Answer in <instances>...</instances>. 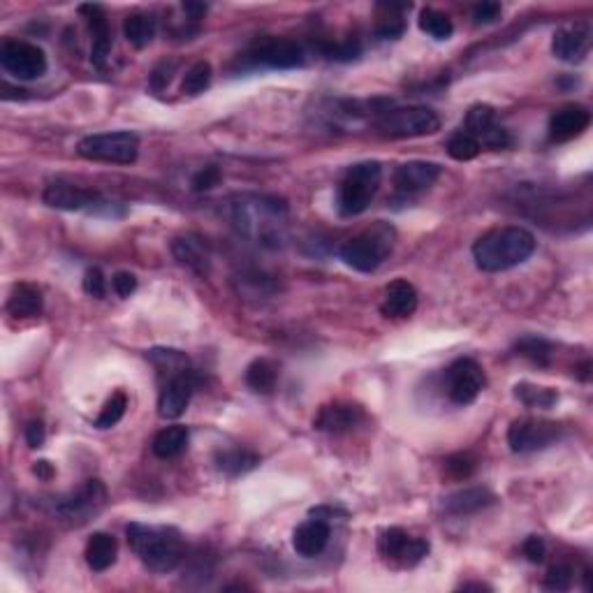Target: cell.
I'll use <instances>...</instances> for the list:
<instances>
[{
    "label": "cell",
    "instance_id": "22",
    "mask_svg": "<svg viewBox=\"0 0 593 593\" xmlns=\"http://www.w3.org/2000/svg\"><path fill=\"white\" fill-rule=\"evenodd\" d=\"M497 503V494L487 487H466L443 501V510L452 517H468Z\"/></svg>",
    "mask_w": 593,
    "mask_h": 593
},
{
    "label": "cell",
    "instance_id": "49",
    "mask_svg": "<svg viewBox=\"0 0 593 593\" xmlns=\"http://www.w3.org/2000/svg\"><path fill=\"white\" fill-rule=\"evenodd\" d=\"M33 471H35V476L42 477V480H52V477H54V466L49 464V461H45V459L37 461Z\"/></svg>",
    "mask_w": 593,
    "mask_h": 593
},
{
    "label": "cell",
    "instance_id": "37",
    "mask_svg": "<svg viewBox=\"0 0 593 593\" xmlns=\"http://www.w3.org/2000/svg\"><path fill=\"white\" fill-rule=\"evenodd\" d=\"M447 154H450V158L459 160V163H466V160H473L477 158V154H480V142H477L473 135H468L466 130H461V133L452 135L450 139H447Z\"/></svg>",
    "mask_w": 593,
    "mask_h": 593
},
{
    "label": "cell",
    "instance_id": "13",
    "mask_svg": "<svg viewBox=\"0 0 593 593\" xmlns=\"http://www.w3.org/2000/svg\"><path fill=\"white\" fill-rule=\"evenodd\" d=\"M248 56L257 63V65L278 67V70H290V67H299L304 63L302 46L296 42L286 40V37H260L253 42L251 54Z\"/></svg>",
    "mask_w": 593,
    "mask_h": 593
},
{
    "label": "cell",
    "instance_id": "46",
    "mask_svg": "<svg viewBox=\"0 0 593 593\" xmlns=\"http://www.w3.org/2000/svg\"><path fill=\"white\" fill-rule=\"evenodd\" d=\"M524 557L528 558L531 563H542L545 557H548V545L542 540L540 536H531L524 540Z\"/></svg>",
    "mask_w": 593,
    "mask_h": 593
},
{
    "label": "cell",
    "instance_id": "36",
    "mask_svg": "<svg viewBox=\"0 0 593 593\" xmlns=\"http://www.w3.org/2000/svg\"><path fill=\"white\" fill-rule=\"evenodd\" d=\"M517 355L531 359L533 364H540V367H548L549 357H552V346H549L545 338L540 337H524L517 341L515 346Z\"/></svg>",
    "mask_w": 593,
    "mask_h": 593
},
{
    "label": "cell",
    "instance_id": "41",
    "mask_svg": "<svg viewBox=\"0 0 593 593\" xmlns=\"http://www.w3.org/2000/svg\"><path fill=\"white\" fill-rule=\"evenodd\" d=\"M380 7H385L389 15L383 16L378 26H376V33H378V37H383V40H397V37L404 35V31H406L404 19H401V16H394L392 10H389V5H380Z\"/></svg>",
    "mask_w": 593,
    "mask_h": 593
},
{
    "label": "cell",
    "instance_id": "30",
    "mask_svg": "<svg viewBox=\"0 0 593 593\" xmlns=\"http://www.w3.org/2000/svg\"><path fill=\"white\" fill-rule=\"evenodd\" d=\"M123 35H126V40L133 46L144 49V46L151 45L156 37V19L151 15H139V12H135V15L126 16V21H123Z\"/></svg>",
    "mask_w": 593,
    "mask_h": 593
},
{
    "label": "cell",
    "instance_id": "26",
    "mask_svg": "<svg viewBox=\"0 0 593 593\" xmlns=\"http://www.w3.org/2000/svg\"><path fill=\"white\" fill-rule=\"evenodd\" d=\"M45 307L40 287L31 286V283H19L12 290L10 299H7V313L15 317H37Z\"/></svg>",
    "mask_w": 593,
    "mask_h": 593
},
{
    "label": "cell",
    "instance_id": "11",
    "mask_svg": "<svg viewBox=\"0 0 593 593\" xmlns=\"http://www.w3.org/2000/svg\"><path fill=\"white\" fill-rule=\"evenodd\" d=\"M378 552L380 557L397 561L401 568H413L429 554V542L422 538H410L404 528L392 527L380 533Z\"/></svg>",
    "mask_w": 593,
    "mask_h": 593
},
{
    "label": "cell",
    "instance_id": "3",
    "mask_svg": "<svg viewBox=\"0 0 593 593\" xmlns=\"http://www.w3.org/2000/svg\"><path fill=\"white\" fill-rule=\"evenodd\" d=\"M394 239H397V232H394L392 226L378 220L374 227L364 230L362 235L353 236L350 241H346L341 248V260L355 271H362V274H371V271L378 269L387 256L394 248Z\"/></svg>",
    "mask_w": 593,
    "mask_h": 593
},
{
    "label": "cell",
    "instance_id": "9",
    "mask_svg": "<svg viewBox=\"0 0 593 593\" xmlns=\"http://www.w3.org/2000/svg\"><path fill=\"white\" fill-rule=\"evenodd\" d=\"M485 387V371L471 357H461L445 368V389L452 404L468 406L480 397Z\"/></svg>",
    "mask_w": 593,
    "mask_h": 593
},
{
    "label": "cell",
    "instance_id": "50",
    "mask_svg": "<svg viewBox=\"0 0 593 593\" xmlns=\"http://www.w3.org/2000/svg\"><path fill=\"white\" fill-rule=\"evenodd\" d=\"M184 12H188V15L193 16V19H200V16H205L206 5H202V3H186Z\"/></svg>",
    "mask_w": 593,
    "mask_h": 593
},
{
    "label": "cell",
    "instance_id": "33",
    "mask_svg": "<svg viewBox=\"0 0 593 593\" xmlns=\"http://www.w3.org/2000/svg\"><path fill=\"white\" fill-rule=\"evenodd\" d=\"M146 357L154 362V367L158 368L160 374H167L169 378H175L176 374H181V371L188 368V357H186V353H181V350L154 348L148 350Z\"/></svg>",
    "mask_w": 593,
    "mask_h": 593
},
{
    "label": "cell",
    "instance_id": "12",
    "mask_svg": "<svg viewBox=\"0 0 593 593\" xmlns=\"http://www.w3.org/2000/svg\"><path fill=\"white\" fill-rule=\"evenodd\" d=\"M42 200L45 205L63 211H95L109 206V202H105L95 190H86L82 186L65 184V181H54L46 186Z\"/></svg>",
    "mask_w": 593,
    "mask_h": 593
},
{
    "label": "cell",
    "instance_id": "48",
    "mask_svg": "<svg viewBox=\"0 0 593 593\" xmlns=\"http://www.w3.org/2000/svg\"><path fill=\"white\" fill-rule=\"evenodd\" d=\"M26 443L28 447H42V443H45V425H42L40 419H33L31 425L26 427Z\"/></svg>",
    "mask_w": 593,
    "mask_h": 593
},
{
    "label": "cell",
    "instance_id": "28",
    "mask_svg": "<svg viewBox=\"0 0 593 593\" xmlns=\"http://www.w3.org/2000/svg\"><path fill=\"white\" fill-rule=\"evenodd\" d=\"M188 440H190V434L186 427L181 425L167 427V429L156 434L151 450H154V455L160 457V459H175V457H179L181 452L188 447Z\"/></svg>",
    "mask_w": 593,
    "mask_h": 593
},
{
    "label": "cell",
    "instance_id": "8",
    "mask_svg": "<svg viewBox=\"0 0 593 593\" xmlns=\"http://www.w3.org/2000/svg\"><path fill=\"white\" fill-rule=\"evenodd\" d=\"M0 65L7 75L24 82L45 77L46 72V54L42 46L24 40H7L0 46Z\"/></svg>",
    "mask_w": 593,
    "mask_h": 593
},
{
    "label": "cell",
    "instance_id": "31",
    "mask_svg": "<svg viewBox=\"0 0 593 593\" xmlns=\"http://www.w3.org/2000/svg\"><path fill=\"white\" fill-rule=\"evenodd\" d=\"M419 31L427 33L429 37H434V40H450L452 33H455V24H452V19L445 12H438L434 10V7H427V10L419 12Z\"/></svg>",
    "mask_w": 593,
    "mask_h": 593
},
{
    "label": "cell",
    "instance_id": "34",
    "mask_svg": "<svg viewBox=\"0 0 593 593\" xmlns=\"http://www.w3.org/2000/svg\"><path fill=\"white\" fill-rule=\"evenodd\" d=\"M211 77H214L211 63L197 61L195 65L188 67V72H186L184 84H181V91H184L186 95H200V93H205L206 88H209Z\"/></svg>",
    "mask_w": 593,
    "mask_h": 593
},
{
    "label": "cell",
    "instance_id": "39",
    "mask_svg": "<svg viewBox=\"0 0 593 593\" xmlns=\"http://www.w3.org/2000/svg\"><path fill=\"white\" fill-rule=\"evenodd\" d=\"M570 584H573V570L566 563H557L545 575V588H549V591H568Z\"/></svg>",
    "mask_w": 593,
    "mask_h": 593
},
{
    "label": "cell",
    "instance_id": "42",
    "mask_svg": "<svg viewBox=\"0 0 593 593\" xmlns=\"http://www.w3.org/2000/svg\"><path fill=\"white\" fill-rule=\"evenodd\" d=\"M220 179H223V175H220V169L216 167V165H209V167L200 169L197 175L193 176V181H190V186H193L195 193H206V190L216 188V186L220 184Z\"/></svg>",
    "mask_w": 593,
    "mask_h": 593
},
{
    "label": "cell",
    "instance_id": "38",
    "mask_svg": "<svg viewBox=\"0 0 593 593\" xmlns=\"http://www.w3.org/2000/svg\"><path fill=\"white\" fill-rule=\"evenodd\" d=\"M477 471V459L471 452H457L445 459V473L452 480H468Z\"/></svg>",
    "mask_w": 593,
    "mask_h": 593
},
{
    "label": "cell",
    "instance_id": "23",
    "mask_svg": "<svg viewBox=\"0 0 593 593\" xmlns=\"http://www.w3.org/2000/svg\"><path fill=\"white\" fill-rule=\"evenodd\" d=\"M417 308V290L413 287V283L397 278L385 287V299L380 311L387 317H410Z\"/></svg>",
    "mask_w": 593,
    "mask_h": 593
},
{
    "label": "cell",
    "instance_id": "17",
    "mask_svg": "<svg viewBox=\"0 0 593 593\" xmlns=\"http://www.w3.org/2000/svg\"><path fill=\"white\" fill-rule=\"evenodd\" d=\"M591 126V112L582 105H566L557 109L549 118V139L552 142H570L584 135Z\"/></svg>",
    "mask_w": 593,
    "mask_h": 593
},
{
    "label": "cell",
    "instance_id": "7",
    "mask_svg": "<svg viewBox=\"0 0 593 593\" xmlns=\"http://www.w3.org/2000/svg\"><path fill=\"white\" fill-rule=\"evenodd\" d=\"M563 427L549 419L522 417L515 419L508 429V445L517 455H528V452L545 450L557 440H561Z\"/></svg>",
    "mask_w": 593,
    "mask_h": 593
},
{
    "label": "cell",
    "instance_id": "25",
    "mask_svg": "<svg viewBox=\"0 0 593 593\" xmlns=\"http://www.w3.org/2000/svg\"><path fill=\"white\" fill-rule=\"evenodd\" d=\"M118 542L109 533H93L86 542V563L91 570L103 573L116 563Z\"/></svg>",
    "mask_w": 593,
    "mask_h": 593
},
{
    "label": "cell",
    "instance_id": "19",
    "mask_svg": "<svg viewBox=\"0 0 593 593\" xmlns=\"http://www.w3.org/2000/svg\"><path fill=\"white\" fill-rule=\"evenodd\" d=\"M588 46H591V28H588V24H575V26H566L554 33L552 54L558 61H584V56L588 54Z\"/></svg>",
    "mask_w": 593,
    "mask_h": 593
},
{
    "label": "cell",
    "instance_id": "27",
    "mask_svg": "<svg viewBox=\"0 0 593 593\" xmlns=\"http://www.w3.org/2000/svg\"><path fill=\"white\" fill-rule=\"evenodd\" d=\"M260 464V455L248 447H230L216 455V468L227 477H239Z\"/></svg>",
    "mask_w": 593,
    "mask_h": 593
},
{
    "label": "cell",
    "instance_id": "44",
    "mask_svg": "<svg viewBox=\"0 0 593 593\" xmlns=\"http://www.w3.org/2000/svg\"><path fill=\"white\" fill-rule=\"evenodd\" d=\"M84 292L88 296H95V299H103L105 292H107V281H105V274L97 266L86 271V276H84Z\"/></svg>",
    "mask_w": 593,
    "mask_h": 593
},
{
    "label": "cell",
    "instance_id": "20",
    "mask_svg": "<svg viewBox=\"0 0 593 593\" xmlns=\"http://www.w3.org/2000/svg\"><path fill=\"white\" fill-rule=\"evenodd\" d=\"M364 419V413L355 404H329L320 408V413L313 419V427L325 434H346L355 429Z\"/></svg>",
    "mask_w": 593,
    "mask_h": 593
},
{
    "label": "cell",
    "instance_id": "24",
    "mask_svg": "<svg viewBox=\"0 0 593 593\" xmlns=\"http://www.w3.org/2000/svg\"><path fill=\"white\" fill-rule=\"evenodd\" d=\"M172 253H175V257L179 260V265L188 266V269L195 271V274H200V276H206V274H209L211 256L209 251H206L205 241L197 239V236L186 235V236H179V239H175V244H172Z\"/></svg>",
    "mask_w": 593,
    "mask_h": 593
},
{
    "label": "cell",
    "instance_id": "15",
    "mask_svg": "<svg viewBox=\"0 0 593 593\" xmlns=\"http://www.w3.org/2000/svg\"><path fill=\"white\" fill-rule=\"evenodd\" d=\"M466 133L480 142L487 148H508L510 146V133L497 121V109L489 105H476L466 114Z\"/></svg>",
    "mask_w": 593,
    "mask_h": 593
},
{
    "label": "cell",
    "instance_id": "51",
    "mask_svg": "<svg viewBox=\"0 0 593 593\" xmlns=\"http://www.w3.org/2000/svg\"><path fill=\"white\" fill-rule=\"evenodd\" d=\"M461 588H489L487 584H464Z\"/></svg>",
    "mask_w": 593,
    "mask_h": 593
},
{
    "label": "cell",
    "instance_id": "32",
    "mask_svg": "<svg viewBox=\"0 0 593 593\" xmlns=\"http://www.w3.org/2000/svg\"><path fill=\"white\" fill-rule=\"evenodd\" d=\"M515 397L522 401L524 406H528V408H542V410L552 408V406L558 401L557 389L540 387V385H531V383L517 385Z\"/></svg>",
    "mask_w": 593,
    "mask_h": 593
},
{
    "label": "cell",
    "instance_id": "14",
    "mask_svg": "<svg viewBox=\"0 0 593 593\" xmlns=\"http://www.w3.org/2000/svg\"><path fill=\"white\" fill-rule=\"evenodd\" d=\"M200 387V374L195 368H186L175 378H169L167 385L160 392L158 399V415L165 419H176L186 413L195 389Z\"/></svg>",
    "mask_w": 593,
    "mask_h": 593
},
{
    "label": "cell",
    "instance_id": "18",
    "mask_svg": "<svg viewBox=\"0 0 593 593\" xmlns=\"http://www.w3.org/2000/svg\"><path fill=\"white\" fill-rule=\"evenodd\" d=\"M440 165L429 163V160H410L397 167L394 172V188L404 195L419 193L427 190L438 181Z\"/></svg>",
    "mask_w": 593,
    "mask_h": 593
},
{
    "label": "cell",
    "instance_id": "1",
    "mask_svg": "<svg viewBox=\"0 0 593 593\" xmlns=\"http://www.w3.org/2000/svg\"><path fill=\"white\" fill-rule=\"evenodd\" d=\"M536 253V236L519 226L494 227L473 244V260L482 271H508Z\"/></svg>",
    "mask_w": 593,
    "mask_h": 593
},
{
    "label": "cell",
    "instance_id": "43",
    "mask_svg": "<svg viewBox=\"0 0 593 593\" xmlns=\"http://www.w3.org/2000/svg\"><path fill=\"white\" fill-rule=\"evenodd\" d=\"M175 70H176L175 61H160L158 65L154 67V72H151V77H148L151 88H154L156 93L165 91V88L169 86V82H172V75H175Z\"/></svg>",
    "mask_w": 593,
    "mask_h": 593
},
{
    "label": "cell",
    "instance_id": "47",
    "mask_svg": "<svg viewBox=\"0 0 593 593\" xmlns=\"http://www.w3.org/2000/svg\"><path fill=\"white\" fill-rule=\"evenodd\" d=\"M112 287L118 296H130L137 290V276L130 271H118L112 278Z\"/></svg>",
    "mask_w": 593,
    "mask_h": 593
},
{
    "label": "cell",
    "instance_id": "10",
    "mask_svg": "<svg viewBox=\"0 0 593 593\" xmlns=\"http://www.w3.org/2000/svg\"><path fill=\"white\" fill-rule=\"evenodd\" d=\"M105 503H107V489L103 482L86 480L77 491H72L70 497L56 503V512L63 522L84 524L103 510Z\"/></svg>",
    "mask_w": 593,
    "mask_h": 593
},
{
    "label": "cell",
    "instance_id": "40",
    "mask_svg": "<svg viewBox=\"0 0 593 593\" xmlns=\"http://www.w3.org/2000/svg\"><path fill=\"white\" fill-rule=\"evenodd\" d=\"M359 54H362V45H359L357 40H346V42H338V45L325 46V56L332 58V61L348 63V61H355V58H359Z\"/></svg>",
    "mask_w": 593,
    "mask_h": 593
},
{
    "label": "cell",
    "instance_id": "21",
    "mask_svg": "<svg viewBox=\"0 0 593 593\" xmlns=\"http://www.w3.org/2000/svg\"><path fill=\"white\" fill-rule=\"evenodd\" d=\"M329 533L332 531H329V524L325 519L311 517L308 522L299 524L295 528V533H292V548L304 558L320 557L325 552V548H327Z\"/></svg>",
    "mask_w": 593,
    "mask_h": 593
},
{
    "label": "cell",
    "instance_id": "6",
    "mask_svg": "<svg viewBox=\"0 0 593 593\" xmlns=\"http://www.w3.org/2000/svg\"><path fill=\"white\" fill-rule=\"evenodd\" d=\"M77 151H79V156L86 160L130 165L137 160L139 139H137V135L128 133V130H118V133H103V135H88V137H84L82 142H79Z\"/></svg>",
    "mask_w": 593,
    "mask_h": 593
},
{
    "label": "cell",
    "instance_id": "45",
    "mask_svg": "<svg viewBox=\"0 0 593 593\" xmlns=\"http://www.w3.org/2000/svg\"><path fill=\"white\" fill-rule=\"evenodd\" d=\"M503 7L498 3H480V5L473 7V21H476L477 26L482 24H494V21L501 19Z\"/></svg>",
    "mask_w": 593,
    "mask_h": 593
},
{
    "label": "cell",
    "instance_id": "16",
    "mask_svg": "<svg viewBox=\"0 0 593 593\" xmlns=\"http://www.w3.org/2000/svg\"><path fill=\"white\" fill-rule=\"evenodd\" d=\"M79 15L86 21L88 31L93 37V52L91 61L93 65L103 70L107 65L109 52H112V28H109V19L100 5H82Z\"/></svg>",
    "mask_w": 593,
    "mask_h": 593
},
{
    "label": "cell",
    "instance_id": "4",
    "mask_svg": "<svg viewBox=\"0 0 593 593\" xmlns=\"http://www.w3.org/2000/svg\"><path fill=\"white\" fill-rule=\"evenodd\" d=\"M380 179H383V167L376 160H367V163H357L348 167V172L343 175L341 184H338V214L346 216V218L364 214L376 197V193H378Z\"/></svg>",
    "mask_w": 593,
    "mask_h": 593
},
{
    "label": "cell",
    "instance_id": "5",
    "mask_svg": "<svg viewBox=\"0 0 593 593\" xmlns=\"http://www.w3.org/2000/svg\"><path fill=\"white\" fill-rule=\"evenodd\" d=\"M376 128L385 137H425V135H434L440 128V121L429 107L413 105V107L385 109L376 121Z\"/></svg>",
    "mask_w": 593,
    "mask_h": 593
},
{
    "label": "cell",
    "instance_id": "2",
    "mask_svg": "<svg viewBox=\"0 0 593 593\" xmlns=\"http://www.w3.org/2000/svg\"><path fill=\"white\" fill-rule=\"evenodd\" d=\"M128 542L139 561L154 573H172L186 557L184 538L172 527H146L133 522L128 528Z\"/></svg>",
    "mask_w": 593,
    "mask_h": 593
},
{
    "label": "cell",
    "instance_id": "29",
    "mask_svg": "<svg viewBox=\"0 0 593 593\" xmlns=\"http://www.w3.org/2000/svg\"><path fill=\"white\" fill-rule=\"evenodd\" d=\"M278 383V367L269 359H256L246 368V385L257 394H271Z\"/></svg>",
    "mask_w": 593,
    "mask_h": 593
},
{
    "label": "cell",
    "instance_id": "35",
    "mask_svg": "<svg viewBox=\"0 0 593 593\" xmlns=\"http://www.w3.org/2000/svg\"><path fill=\"white\" fill-rule=\"evenodd\" d=\"M126 408H128V397H126V392L118 389V392H114L112 397H109L107 404L103 406V410L97 415V429H112L114 425H118L123 415H126Z\"/></svg>",
    "mask_w": 593,
    "mask_h": 593
}]
</instances>
